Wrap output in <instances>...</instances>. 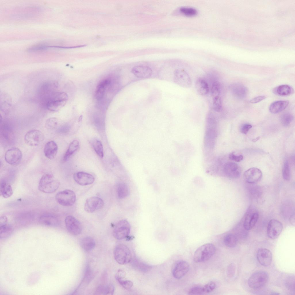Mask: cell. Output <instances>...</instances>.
I'll return each mask as SVG.
<instances>
[{"mask_svg": "<svg viewBox=\"0 0 295 295\" xmlns=\"http://www.w3.org/2000/svg\"><path fill=\"white\" fill-rule=\"evenodd\" d=\"M125 273L123 271L119 270L115 275V278L117 281L123 279L124 277Z\"/></svg>", "mask_w": 295, "mask_h": 295, "instance_id": "cell-49", "label": "cell"}, {"mask_svg": "<svg viewBox=\"0 0 295 295\" xmlns=\"http://www.w3.org/2000/svg\"><path fill=\"white\" fill-rule=\"evenodd\" d=\"M243 176L246 182L252 184L260 180L262 177V173L259 169L252 167L246 171L244 173Z\"/></svg>", "mask_w": 295, "mask_h": 295, "instance_id": "cell-14", "label": "cell"}, {"mask_svg": "<svg viewBox=\"0 0 295 295\" xmlns=\"http://www.w3.org/2000/svg\"><path fill=\"white\" fill-rule=\"evenodd\" d=\"M259 139V137H258L257 138H255V139H253V141L254 142H256V141H258V140Z\"/></svg>", "mask_w": 295, "mask_h": 295, "instance_id": "cell-53", "label": "cell"}, {"mask_svg": "<svg viewBox=\"0 0 295 295\" xmlns=\"http://www.w3.org/2000/svg\"><path fill=\"white\" fill-rule=\"evenodd\" d=\"M55 198L60 205L65 206H70L74 204L76 200V196L73 191L67 189L57 193L55 196Z\"/></svg>", "mask_w": 295, "mask_h": 295, "instance_id": "cell-6", "label": "cell"}, {"mask_svg": "<svg viewBox=\"0 0 295 295\" xmlns=\"http://www.w3.org/2000/svg\"><path fill=\"white\" fill-rule=\"evenodd\" d=\"M223 171L227 177L232 179L239 177L241 173V170L239 166L237 163L232 162H228L225 164Z\"/></svg>", "mask_w": 295, "mask_h": 295, "instance_id": "cell-15", "label": "cell"}, {"mask_svg": "<svg viewBox=\"0 0 295 295\" xmlns=\"http://www.w3.org/2000/svg\"><path fill=\"white\" fill-rule=\"evenodd\" d=\"M13 190L11 186L6 181L2 179L0 183V193L5 198H8L13 194Z\"/></svg>", "mask_w": 295, "mask_h": 295, "instance_id": "cell-28", "label": "cell"}, {"mask_svg": "<svg viewBox=\"0 0 295 295\" xmlns=\"http://www.w3.org/2000/svg\"><path fill=\"white\" fill-rule=\"evenodd\" d=\"M116 261L119 264L125 265L132 260V254L129 249L126 245L119 244L115 247L114 251Z\"/></svg>", "mask_w": 295, "mask_h": 295, "instance_id": "cell-4", "label": "cell"}, {"mask_svg": "<svg viewBox=\"0 0 295 295\" xmlns=\"http://www.w3.org/2000/svg\"><path fill=\"white\" fill-rule=\"evenodd\" d=\"M12 231V226L8 224L0 226V239H5L8 237L11 234Z\"/></svg>", "mask_w": 295, "mask_h": 295, "instance_id": "cell-35", "label": "cell"}, {"mask_svg": "<svg viewBox=\"0 0 295 295\" xmlns=\"http://www.w3.org/2000/svg\"><path fill=\"white\" fill-rule=\"evenodd\" d=\"M118 281L121 285L126 290L130 289L133 285V282L129 280H124L122 279Z\"/></svg>", "mask_w": 295, "mask_h": 295, "instance_id": "cell-45", "label": "cell"}, {"mask_svg": "<svg viewBox=\"0 0 295 295\" xmlns=\"http://www.w3.org/2000/svg\"><path fill=\"white\" fill-rule=\"evenodd\" d=\"M132 73L139 78H147L150 77L152 70L149 67L142 65H138L133 67L131 70Z\"/></svg>", "mask_w": 295, "mask_h": 295, "instance_id": "cell-22", "label": "cell"}, {"mask_svg": "<svg viewBox=\"0 0 295 295\" xmlns=\"http://www.w3.org/2000/svg\"><path fill=\"white\" fill-rule=\"evenodd\" d=\"M273 92L275 94L281 96H286L291 95L294 92L293 88L287 85H279L274 88Z\"/></svg>", "mask_w": 295, "mask_h": 295, "instance_id": "cell-24", "label": "cell"}, {"mask_svg": "<svg viewBox=\"0 0 295 295\" xmlns=\"http://www.w3.org/2000/svg\"><path fill=\"white\" fill-rule=\"evenodd\" d=\"M190 265L186 261L182 260L178 262L173 268L172 274L177 279H180L184 277L188 272Z\"/></svg>", "mask_w": 295, "mask_h": 295, "instance_id": "cell-16", "label": "cell"}, {"mask_svg": "<svg viewBox=\"0 0 295 295\" xmlns=\"http://www.w3.org/2000/svg\"><path fill=\"white\" fill-rule=\"evenodd\" d=\"M286 285L290 290H294V278L292 277L288 278L285 281Z\"/></svg>", "mask_w": 295, "mask_h": 295, "instance_id": "cell-46", "label": "cell"}, {"mask_svg": "<svg viewBox=\"0 0 295 295\" xmlns=\"http://www.w3.org/2000/svg\"><path fill=\"white\" fill-rule=\"evenodd\" d=\"M293 119V115L289 113H285L282 114L280 118V121L281 124L284 126H288L291 124Z\"/></svg>", "mask_w": 295, "mask_h": 295, "instance_id": "cell-36", "label": "cell"}, {"mask_svg": "<svg viewBox=\"0 0 295 295\" xmlns=\"http://www.w3.org/2000/svg\"><path fill=\"white\" fill-rule=\"evenodd\" d=\"M229 88L232 95L239 99H242L245 98L248 92L247 87L240 83L232 84L230 86Z\"/></svg>", "mask_w": 295, "mask_h": 295, "instance_id": "cell-18", "label": "cell"}, {"mask_svg": "<svg viewBox=\"0 0 295 295\" xmlns=\"http://www.w3.org/2000/svg\"><path fill=\"white\" fill-rule=\"evenodd\" d=\"M258 218L259 214L257 212H250L247 214L243 222L244 229L247 230L251 229L256 224Z\"/></svg>", "mask_w": 295, "mask_h": 295, "instance_id": "cell-21", "label": "cell"}, {"mask_svg": "<svg viewBox=\"0 0 295 295\" xmlns=\"http://www.w3.org/2000/svg\"><path fill=\"white\" fill-rule=\"evenodd\" d=\"M216 284L213 281H210L203 286L204 293H210L215 288Z\"/></svg>", "mask_w": 295, "mask_h": 295, "instance_id": "cell-44", "label": "cell"}, {"mask_svg": "<svg viewBox=\"0 0 295 295\" xmlns=\"http://www.w3.org/2000/svg\"><path fill=\"white\" fill-rule=\"evenodd\" d=\"M114 287L111 284L101 285L97 288L96 293L97 294L111 295L114 291Z\"/></svg>", "mask_w": 295, "mask_h": 295, "instance_id": "cell-31", "label": "cell"}, {"mask_svg": "<svg viewBox=\"0 0 295 295\" xmlns=\"http://www.w3.org/2000/svg\"><path fill=\"white\" fill-rule=\"evenodd\" d=\"M180 10L184 14L189 16L195 15L197 12L195 9L191 7H181Z\"/></svg>", "mask_w": 295, "mask_h": 295, "instance_id": "cell-42", "label": "cell"}, {"mask_svg": "<svg viewBox=\"0 0 295 295\" xmlns=\"http://www.w3.org/2000/svg\"><path fill=\"white\" fill-rule=\"evenodd\" d=\"M104 202L101 198L92 196L87 198L84 205L85 210L88 213H92L103 207Z\"/></svg>", "mask_w": 295, "mask_h": 295, "instance_id": "cell-13", "label": "cell"}, {"mask_svg": "<svg viewBox=\"0 0 295 295\" xmlns=\"http://www.w3.org/2000/svg\"><path fill=\"white\" fill-rule=\"evenodd\" d=\"M290 223L292 225L295 224V215L294 214H292L291 215L290 218Z\"/></svg>", "mask_w": 295, "mask_h": 295, "instance_id": "cell-52", "label": "cell"}, {"mask_svg": "<svg viewBox=\"0 0 295 295\" xmlns=\"http://www.w3.org/2000/svg\"><path fill=\"white\" fill-rule=\"evenodd\" d=\"M7 223V217L5 215L1 216L0 218V226L6 225Z\"/></svg>", "mask_w": 295, "mask_h": 295, "instance_id": "cell-51", "label": "cell"}, {"mask_svg": "<svg viewBox=\"0 0 295 295\" xmlns=\"http://www.w3.org/2000/svg\"><path fill=\"white\" fill-rule=\"evenodd\" d=\"M22 156V153L20 149L17 148L13 147L6 152L5 158V161L9 164L17 165L20 162Z\"/></svg>", "mask_w": 295, "mask_h": 295, "instance_id": "cell-10", "label": "cell"}, {"mask_svg": "<svg viewBox=\"0 0 295 295\" xmlns=\"http://www.w3.org/2000/svg\"><path fill=\"white\" fill-rule=\"evenodd\" d=\"M133 263L136 268L143 271H148L152 268L151 266L137 260H135Z\"/></svg>", "mask_w": 295, "mask_h": 295, "instance_id": "cell-39", "label": "cell"}, {"mask_svg": "<svg viewBox=\"0 0 295 295\" xmlns=\"http://www.w3.org/2000/svg\"><path fill=\"white\" fill-rule=\"evenodd\" d=\"M58 124L56 119L54 118H51L48 119L45 124L46 128L49 130L53 129L56 128Z\"/></svg>", "mask_w": 295, "mask_h": 295, "instance_id": "cell-40", "label": "cell"}, {"mask_svg": "<svg viewBox=\"0 0 295 295\" xmlns=\"http://www.w3.org/2000/svg\"><path fill=\"white\" fill-rule=\"evenodd\" d=\"M204 293L203 286H196L192 287L189 290L188 294L189 295H199Z\"/></svg>", "mask_w": 295, "mask_h": 295, "instance_id": "cell-43", "label": "cell"}, {"mask_svg": "<svg viewBox=\"0 0 295 295\" xmlns=\"http://www.w3.org/2000/svg\"><path fill=\"white\" fill-rule=\"evenodd\" d=\"M66 228L71 235L77 236L82 231V227L80 222L72 215L67 216L65 220Z\"/></svg>", "mask_w": 295, "mask_h": 295, "instance_id": "cell-11", "label": "cell"}, {"mask_svg": "<svg viewBox=\"0 0 295 295\" xmlns=\"http://www.w3.org/2000/svg\"><path fill=\"white\" fill-rule=\"evenodd\" d=\"M229 158L231 160L237 162H239L243 159V156L242 155H236L234 153L232 152L229 154Z\"/></svg>", "mask_w": 295, "mask_h": 295, "instance_id": "cell-47", "label": "cell"}, {"mask_svg": "<svg viewBox=\"0 0 295 295\" xmlns=\"http://www.w3.org/2000/svg\"><path fill=\"white\" fill-rule=\"evenodd\" d=\"M238 239L235 235L231 233L227 234L224 237V244L229 247H233L237 244Z\"/></svg>", "mask_w": 295, "mask_h": 295, "instance_id": "cell-33", "label": "cell"}, {"mask_svg": "<svg viewBox=\"0 0 295 295\" xmlns=\"http://www.w3.org/2000/svg\"><path fill=\"white\" fill-rule=\"evenodd\" d=\"M60 182L51 173L46 174L40 178L38 184L39 190L41 192L50 193L56 191L58 188Z\"/></svg>", "mask_w": 295, "mask_h": 295, "instance_id": "cell-1", "label": "cell"}, {"mask_svg": "<svg viewBox=\"0 0 295 295\" xmlns=\"http://www.w3.org/2000/svg\"><path fill=\"white\" fill-rule=\"evenodd\" d=\"M109 79H105L101 82L97 86L95 92V96L98 100H101L104 97L106 88L110 84Z\"/></svg>", "mask_w": 295, "mask_h": 295, "instance_id": "cell-26", "label": "cell"}, {"mask_svg": "<svg viewBox=\"0 0 295 295\" xmlns=\"http://www.w3.org/2000/svg\"><path fill=\"white\" fill-rule=\"evenodd\" d=\"M117 192L118 196L119 198L122 199L126 197L130 192L129 187L124 183H120L117 186Z\"/></svg>", "mask_w": 295, "mask_h": 295, "instance_id": "cell-30", "label": "cell"}, {"mask_svg": "<svg viewBox=\"0 0 295 295\" xmlns=\"http://www.w3.org/2000/svg\"><path fill=\"white\" fill-rule=\"evenodd\" d=\"M39 222L43 225L50 226H56L59 223L58 218L55 215L50 213L42 215L39 218Z\"/></svg>", "mask_w": 295, "mask_h": 295, "instance_id": "cell-20", "label": "cell"}, {"mask_svg": "<svg viewBox=\"0 0 295 295\" xmlns=\"http://www.w3.org/2000/svg\"><path fill=\"white\" fill-rule=\"evenodd\" d=\"M257 258L261 264L264 266H267L271 262L272 255L269 250L261 248L259 249L257 251Z\"/></svg>", "mask_w": 295, "mask_h": 295, "instance_id": "cell-17", "label": "cell"}, {"mask_svg": "<svg viewBox=\"0 0 295 295\" xmlns=\"http://www.w3.org/2000/svg\"><path fill=\"white\" fill-rule=\"evenodd\" d=\"M79 145L78 141L76 140H73L71 143L64 156L63 160L64 161H67L77 150Z\"/></svg>", "mask_w": 295, "mask_h": 295, "instance_id": "cell-32", "label": "cell"}, {"mask_svg": "<svg viewBox=\"0 0 295 295\" xmlns=\"http://www.w3.org/2000/svg\"><path fill=\"white\" fill-rule=\"evenodd\" d=\"M73 177L76 182L82 186L91 184L94 181V178L92 175L83 172H78L75 173Z\"/></svg>", "mask_w": 295, "mask_h": 295, "instance_id": "cell-19", "label": "cell"}, {"mask_svg": "<svg viewBox=\"0 0 295 295\" xmlns=\"http://www.w3.org/2000/svg\"><path fill=\"white\" fill-rule=\"evenodd\" d=\"M58 150V147L56 143L54 141H51L46 144L44 149V153L47 158L52 160L57 154Z\"/></svg>", "mask_w": 295, "mask_h": 295, "instance_id": "cell-23", "label": "cell"}, {"mask_svg": "<svg viewBox=\"0 0 295 295\" xmlns=\"http://www.w3.org/2000/svg\"><path fill=\"white\" fill-rule=\"evenodd\" d=\"M266 98V97L264 96H259L251 99L249 102L251 103H256L262 101Z\"/></svg>", "mask_w": 295, "mask_h": 295, "instance_id": "cell-50", "label": "cell"}, {"mask_svg": "<svg viewBox=\"0 0 295 295\" xmlns=\"http://www.w3.org/2000/svg\"><path fill=\"white\" fill-rule=\"evenodd\" d=\"M283 225L279 221L272 219L269 221L267 226V233L268 237L271 239L277 238L281 233Z\"/></svg>", "mask_w": 295, "mask_h": 295, "instance_id": "cell-12", "label": "cell"}, {"mask_svg": "<svg viewBox=\"0 0 295 295\" xmlns=\"http://www.w3.org/2000/svg\"><path fill=\"white\" fill-rule=\"evenodd\" d=\"M221 87L220 83L217 81L212 84L211 90V95L213 99L220 97Z\"/></svg>", "mask_w": 295, "mask_h": 295, "instance_id": "cell-37", "label": "cell"}, {"mask_svg": "<svg viewBox=\"0 0 295 295\" xmlns=\"http://www.w3.org/2000/svg\"><path fill=\"white\" fill-rule=\"evenodd\" d=\"M213 109L219 112L222 110V104L221 97H219L213 99Z\"/></svg>", "mask_w": 295, "mask_h": 295, "instance_id": "cell-41", "label": "cell"}, {"mask_svg": "<svg viewBox=\"0 0 295 295\" xmlns=\"http://www.w3.org/2000/svg\"><path fill=\"white\" fill-rule=\"evenodd\" d=\"M131 227L128 222L126 220L120 221L116 224L113 232L114 237L120 240L126 238L129 235Z\"/></svg>", "mask_w": 295, "mask_h": 295, "instance_id": "cell-7", "label": "cell"}, {"mask_svg": "<svg viewBox=\"0 0 295 295\" xmlns=\"http://www.w3.org/2000/svg\"><path fill=\"white\" fill-rule=\"evenodd\" d=\"M80 245L84 251H90L94 248L95 242L94 240L90 237H86L82 238L80 241Z\"/></svg>", "mask_w": 295, "mask_h": 295, "instance_id": "cell-29", "label": "cell"}, {"mask_svg": "<svg viewBox=\"0 0 295 295\" xmlns=\"http://www.w3.org/2000/svg\"><path fill=\"white\" fill-rule=\"evenodd\" d=\"M289 103V101L287 100L275 101L270 105L269 107V111L273 114L279 113L285 109Z\"/></svg>", "mask_w": 295, "mask_h": 295, "instance_id": "cell-25", "label": "cell"}, {"mask_svg": "<svg viewBox=\"0 0 295 295\" xmlns=\"http://www.w3.org/2000/svg\"><path fill=\"white\" fill-rule=\"evenodd\" d=\"M251 127L252 126L250 124L248 123L244 124L242 125L241 127V132L244 134H246Z\"/></svg>", "mask_w": 295, "mask_h": 295, "instance_id": "cell-48", "label": "cell"}, {"mask_svg": "<svg viewBox=\"0 0 295 295\" xmlns=\"http://www.w3.org/2000/svg\"><path fill=\"white\" fill-rule=\"evenodd\" d=\"M282 176L285 180L289 181L291 178L290 166L288 161L286 160L284 162L282 169Z\"/></svg>", "mask_w": 295, "mask_h": 295, "instance_id": "cell-38", "label": "cell"}, {"mask_svg": "<svg viewBox=\"0 0 295 295\" xmlns=\"http://www.w3.org/2000/svg\"><path fill=\"white\" fill-rule=\"evenodd\" d=\"M268 278V275L266 272L262 271H257L253 274L249 278L248 284L253 289H259L266 284Z\"/></svg>", "mask_w": 295, "mask_h": 295, "instance_id": "cell-5", "label": "cell"}, {"mask_svg": "<svg viewBox=\"0 0 295 295\" xmlns=\"http://www.w3.org/2000/svg\"><path fill=\"white\" fill-rule=\"evenodd\" d=\"M44 139V136L41 131L33 129L27 132L24 137L26 143L31 146H35L41 143Z\"/></svg>", "mask_w": 295, "mask_h": 295, "instance_id": "cell-8", "label": "cell"}, {"mask_svg": "<svg viewBox=\"0 0 295 295\" xmlns=\"http://www.w3.org/2000/svg\"><path fill=\"white\" fill-rule=\"evenodd\" d=\"M279 294L277 292H273L271 293V294Z\"/></svg>", "mask_w": 295, "mask_h": 295, "instance_id": "cell-54", "label": "cell"}, {"mask_svg": "<svg viewBox=\"0 0 295 295\" xmlns=\"http://www.w3.org/2000/svg\"><path fill=\"white\" fill-rule=\"evenodd\" d=\"M93 149L99 157L102 158L103 156V150L101 142L98 139H94L92 142Z\"/></svg>", "mask_w": 295, "mask_h": 295, "instance_id": "cell-34", "label": "cell"}, {"mask_svg": "<svg viewBox=\"0 0 295 295\" xmlns=\"http://www.w3.org/2000/svg\"><path fill=\"white\" fill-rule=\"evenodd\" d=\"M195 88L198 94L204 96L207 94L209 91V87L208 84L203 79L199 78L195 83Z\"/></svg>", "mask_w": 295, "mask_h": 295, "instance_id": "cell-27", "label": "cell"}, {"mask_svg": "<svg viewBox=\"0 0 295 295\" xmlns=\"http://www.w3.org/2000/svg\"><path fill=\"white\" fill-rule=\"evenodd\" d=\"M68 98V95L65 92L52 93L47 99L46 107L51 111H57L65 104Z\"/></svg>", "mask_w": 295, "mask_h": 295, "instance_id": "cell-2", "label": "cell"}, {"mask_svg": "<svg viewBox=\"0 0 295 295\" xmlns=\"http://www.w3.org/2000/svg\"><path fill=\"white\" fill-rule=\"evenodd\" d=\"M174 81L179 86L184 88H189L192 84L190 78L187 73L183 69H177L174 74Z\"/></svg>", "mask_w": 295, "mask_h": 295, "instance_id": "cell-9", "label": "cell"}, {"mask_svg": "<svg viewBox=\"0 0 295 295\" xmlns=\"http://www.w3.org/2000/svg\"><path fill=\"white\" fill-rule=\"evenodd\" d=\"M216 251L214 245L211 243L203 244L198 248L194 252L193 260L196 263L207 261L214 255Z\"/></svg>", "mask_w": 295, "mask_h": 295, "instance_id": "cell-3", "label": "cell"}]
</instances>
